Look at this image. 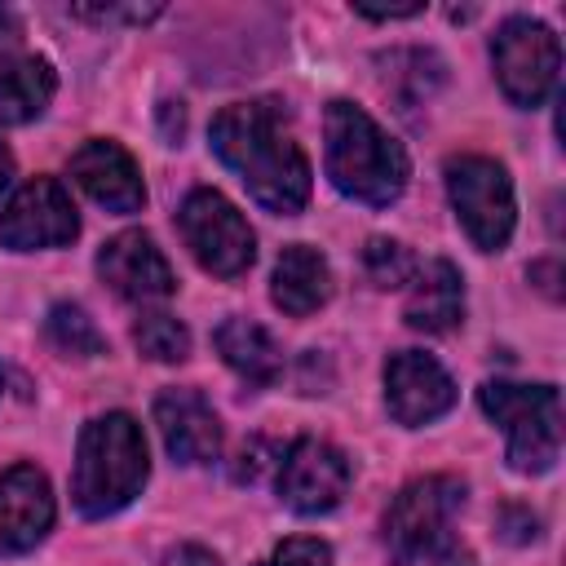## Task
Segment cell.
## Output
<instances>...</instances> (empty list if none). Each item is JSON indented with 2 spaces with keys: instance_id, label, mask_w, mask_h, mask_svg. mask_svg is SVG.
<instances>
[{
  "instance_id": "6da1fadb",
  "label": "cell",
  "mask_w": 566,
  "mask_h": 566,
  "mask_svg": "<svg viewBox=\"0 0 566 566\" xmlns=\"http://www.w3.org/2000/svg\"><path fill=\"white\" fill-rule=\"evenodd\" d=\"M208 137H212L217 159L239 172V181L261 208L279 217H292L305 208L310 159L287 133L279 102H234L212 115Z\"/></svg>"
},
{
  "instance_id": "7a4b0ae2",
  "label": "cell",
  "mask_w": 566,
  "mask_h": 566,
  "mask_svg": "<svg viewBox=\"0 0 566 566\" xmlns=\"http://www.w3.org/2000/svg\"><path fill=\"white\" fill-rule=\"evenodd\" d=\"M327 177L340 195L385 208L407 186V150L354 102H332L327 119Z\"/></svg>"
},
{
  "instance_id": "3957f363",
  "label": "cell",
  "mask_w": 566,
  "mask_h": 566,
  "mask_svg": "<svg viewBox=\"0 0 566 566\" xmlns=\"http://www.w3.org/2000/svg\"><path fill=\"white\" fill-rule=\"evenodd\" d=\"M146 473L150 460H146L142 424L128 411H106L84 424L75 447V478H71L75 509L84 517L119 513L142 491Z\"/></svg>"
},
{
  "instance_id": "277c9868",
  "label": "cell",
  "mask_w": 566,
  "mask_h": 566,
  "mask_svg": "<svg viewBox=\"0 0 566 566\" xmlns=\"http://www.w3.org/2000/svg\"><path fill=\"white\" fill-rule=\"evenodd\" d=\"M482 411L509 433V464L517 473H548L562 455V398L553 385L486 380L478 389Z\"/></svg>"
},
{
  "instance_id": "5b68a950",
  "label": "cell",
  "mask_w": 566,
  "mask_h": 566,
  "mask_svg": "<svg viewBox=\"0 0 566 566\" xmlns=\"http://www.w3.org/2000/svg\"><path fill=\"white\" fill-rule=\"evenodd\" d=\"M460 504H464L460 478L433 473V478L407 482L385 513V544L394 548V557L402 566H424L429 557L451 548V522H455Z\"/></svg>"
},
{
  "instance_id": "8992f818",
  "label": "cell",
  "mask_w": 566,
  "mask_h": 566,
  "mask_svg": "<svg viewBox=\"0 0 566 566\" xmlns=\"http://www.w3.org/2000/svg\"><path fill=\"white\" fill-rule=\"evenodd\" d=\"M447 195H451V208H455L464 234L482 252H495L509 243L517 208H513V181L495 159H486V155L447 159Z\"/></svg>"
},
{
  "instance_id": "52a82bcc",
  "label": "cell",
  "mask_w": 566,
  "mask_h": 566,
  "mask_svg": "<svg viewBox=\"0 0 566 566\" xmlns=\"http://www.w3.org/2000/svg\"><path fill=\"white\" fill-rule=\"evenodd\" d=\"M181 239L195 252V261L217 274V279H234L252 265L256 256V234L243 221V212L221 195V190H190L181 212H177Z\"/></svg>"
},
{
  "instance_id": "ba28073f",
  "label": "cell",
  "mask_w": 566,
  "mask_h": 566,
  "mask_svg": "<svg viewBox=\"0 0 566 566\" xmlns=\"http://www.w3.org/2000/svg\"><path fill=\"white\" fill-rule=\"evenodd\" d=\"M491 62L500 75V88L513 106H539L553 84H557V66H562V44L557 35L535 22V18H509L495 35H491Z\"/></svg>"
},
{
  "instance_id": "9c48e42d",
  "label": "cell",
  "mask_w": 566,
  "mask_h": 566,
  "mask_svg": "<svg viewBox=\"0 0 566 566\" xmlns=\"http://www.w3.org/2000/svg\"><path fill=\"white\" fill-rule=\"evenodd\" d=\"M80 234V217L62 181L53 177H31L0 212V243L13 252L31 248H62Z\"/></svg>"
},
{
  "instance_id": "30bf717a",
  "label": "cell",
  "mask_w": 566,
  "mask_h": 566,
  "mask_svg": "<svg viewBox=\"0 0 566 566\" xmlns=\"http://www.w3.org/2000/svg\"><path fill=\"white\" fill-rule=\"evenodd\" d=\"M349 460L318 438H296L283 455H279V495L287 509L296 513H327L345 500L349 491Z\"/></svg>"
},
{
  "instance_id": "8fae6325",
  "label": "cell",
  "mask_w": 566,
  "mask_h": 566,
  "mask_svg": "<svg viewBox=\"0 0 566 566\" xmlns=\"http://www.w3.org/2000/svg\"><path fill=\"white\" fill-rule=\"evenodd\" d=\"M385 402H389V416L398 424L416 429V424H429L442 411H451L455 385L438 358H429L420 349H398L385 363Z\"/></svg>"
},
{
  "instance_id": "7c38bea8",
  "label": "cell",
  "mask_w": 566,
  "mask_h": 566,
  "mask_svg": "<svg viewBox=\"0 0 566 566\" xmlns=\"http://www.w3.org/2000/svg\"><path fill=\"white\" fill-rule=\"evenodd\" d=\"M97 274L111 283L115 296L137 301V305L164 301V296H172V287H177L168 256L155 248V239H150L146 230H124V234H115L111 243H102V252H97Z\"/></svg>"
},
{
  "instance_id": "4fadbf2b",
  "label": "cell",
  "mask_w": 566,
  "mask_h": 566,
  "mask_svg": "<svg viewBox=\"0 0 566 566\" xmlns=\"http://www.w3.org/2000/svg\"><path fill=\"white\" fill-rule=\"evenodd\" d=\"M53 526V491L35 464H13L0 473V557L35 548Z\"/></svg>"
},
{
  "instance_id": "5bb4252c",
  "label": "cell",
  "mask_w": 566,
  "mask_h": 566,
  "mask_svg": "<svg viewBox=\"0 0 566 566\" xmlns=\"http://www.w3.org/2000/svg\"><path fill=\"white\" fill-rule=\"evenodd\" d=\"M71 177L75 186L102 203L106 212H137L146 203V186H142V172L133 164V155L119 146V142H106V137H93L84 142L75 155H71Z\"/></svg>"
},
{
  "instance_id": "9a60e30c",
  "label": "cell",
  "mask_w": 566,
  "mask_h": 566,
  "mask_svg": "<svg viewBox=\"0 0 566 566\" xmlns=\"http://www.w3.org/2000/svg\"><path fill=\"white\" fill-rule=\"evenodd\" d=\"M155 424L172 460L181 464H208L221 451V424L203 394L195 389H164L155 398Z\"/></svg>"
},
{
  "instance_id": "2e32d148",
  "label": "cell",
  "mask_w": 566,
  "mask_h": 566,
  "mask_svg": "<svg viewBox=\"0 0 566 566\" xmlns=\"http://www.w3.org/2000/svg\"><path fill=\"white\" fill-rule=\"evenodd\" d=\"M270 283H274V287H270L274 305H279L283 314H292V318L314 314V310L327 305V296H332V270H327L323 252L310 248V243H287V248L279 252V261H274V279H270Z\"/></svg>"
},
{
  "instance_id": "e0dca14e",
  "label": "cell",
  "mask_w": 566,
  "mask_h": 566,
  "mask_svg": "<svg viewBox=\"0 0 566 566\" xmlns=\"http://www.w3.org/2000/svg\"><path fill=\"white\" fill-rule=\"evenodd\" d=\"M402 318H407V327L429 332V336L451 332L464 318V283H460V270L451 261H429L416 274V283H411V296L402 305Z\"/></svg>"
},
{
  "instance_id": "ac0fdd59",
  "label": "cell",
  "mask_w": 566,
  "mask_h": 566,
  "mask_svg": "<svg viewBox=\"0 0 566 566\" xmlns=\"http://www.w3.org/2000/svg\"><path fill=\"white\" fill-rule=\"evenodd\" d=\"M53 88H57V80H53V66L44 57L0 53V124L35 119L49 106Z\"/></svg>"
},
{
  "instance_id": "d6986e66",
  "label": "cell",
  "mask_w": 566,
  "mask_h": 566,
  "mask_svg": "<svg viewBox=\"0 0 566 566\" xmlns=\"http://www.w3.org/2000/svg\"><path fill=\"white\" fill-rule=\"evenodd\" d=\"M217 354L226 358L230 371H239L248 385H274L283 371V354L274 345V336L252 323V318H226L217 327Z\"/></svg>"
},
{
  "instance_id": "ffe728a7",
  "label": "cell",
  "mask_w": 566,
  "mask_h": 566,
  "mask_svg": "<svg viewBox=\"0 0 566 566\" xmlns=\"http://www.w3.org/2000/svg\"><path fill=\"white\" fill-rule=\"evenodd\" d=\"M44 332H49L53 349H62V354H71V358H93V354L106 349V336L97 332V323H93L80 305H66V301L49 310Z\"/></svg>"
},
{
  "instance_id": "44dd1931",
  "label": "cell",
  "mask_w": 566,
  "mask_h": 566,
  "mask_svg": "<svg viewBox=\"0 0 566 566\" xmlns=\"http://www.w3.org/2000/svg\"><path fill=\"white\" fill-rule=\"evenodd\" d=\"M133 340L155 363H181L190 354V332L172 314H142L133 323Z\"/></svg>"
},
{
  "instance_id": "7402d4cb",
  "label": "cell",
  "mask_w": 566,
  "mask_h": 566,
  "mask_svg": "<svg viewBox=\"0 0 566 566\" xmlns=\"http://www.w3.org/2000/svg\"><path fill=\"white\" fill-rule=\"evenodd\" d=\"M363 270H367V279H371L376 287H398V283H407V279L416 274V261H411V252H407L402 243H394V239H367V248H363Z\"/></svg>"
},
{
  "instance_id": "603a6c76",
  "label": "cell",
  "mask_w": 566,
  "mask_h": 566,
  "mask_svg": "<svg viewBox=\"0 0 566 566\" xmlns=\"http://www.w3.org/2000/svg\"><path fill=\"white\" fill-rule=\"evenodd\" d=\"M261 566H332V548H327L323 539L292 535V539H283Z\"/></svg>"
},
{
  "instance_id": "cb8c5ba5",
  "label": "cell",
  "mask_w": 566,
  "mask_h": 566,
  "mask_svg": "<svg viewBox=\"0 0 566 566\" xmlns=\"http://www.w3.org/2000/svg\"><path fill=\"white\" fill-rule=\"evenodd\" d=\"M164 566H221V562L199 544H177V548L164 553Z\"/></svg>"
},
{
  "instance_id": "d4e9b609",
  "label": "cell",
  "mask_w": 566,
  "mask_h": 566,
  "mask_svg": "<svg viewBox=\"0 0 566 566\" xmlns=\"http://www.w3.org/2000/svg\"><path fill=\"white\" fill-rule=\"evenodd\" d=\"M363 18H416L424 4H354Z\"/></svg>"
},
{
  "instance_id": "484cf974",
  "label": "cell",
  "mask_w": 566,
  "mask_h": 566,
  "mask_svg": "<svg viewBox=\"0 0 566 566\" xmlns=\"http://www.w3.org/2000/svg\"><path fill=\"white\" fill-rule=\"evenodd\" d=\"M239 460H243V464L234 469V478H239V482H252V478H256V469H261V442L243 447V451H239Z\"/></svg>"
},
{
  "instance_id": "4316f807",
  "label": "cell",
  "mask_w": 566,
  "mask_h": 566,
  "mask_svg": "<svg viewBox=\"0 0 566 566\" xmlns=\"http://www.w3.org/2000/svg\"><path fill=\"white\" fill-rule=\"evenodd\" d=\"M424 566H473V557H469L464 548H455V544H451V548H442L438 557H429Z\"/></svg>"
},
{
  "instance_id": "83f0119b",
  "label": "cell",
  "mask_w": 566,
  "mask_h": 566,
  "mask_svg": "<svg viewBox=\"0 0 566 566\" xmlns=\"http://www.w3.org/2000/svg\"><path fill=\"white\" fill-rule=\"evenodd\" d=\"M9 177H13V159H9V150L0 146V190L9 186Z\"/></svg>"
}]
</instances>
